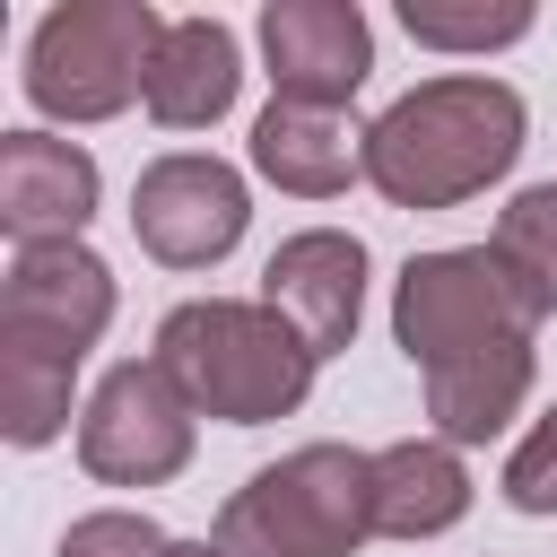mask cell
I'll list each match as a JSON object with an SVG mask.
<instances>
[{"label": "cell", "instance_id": "16", "mask_svg": "<svg viewBox=\"0 0 557 557\" xmlns=\"http://www.w3.org/2000/svg\"><path fill=\"white\" fill-rule=\"evenodd\" d=\"M487 252H496V270L513 278L522 313L548 322V313H557V183L513 191L505 218H496V235H487Z\"/></svg>", "mask_w": 557, "mask_h": 557}, {"label": "cell", "instance_id": "21", "mask_svg": "<svg viewBox=\"0 0 557 557\" xmlns=\"http://www.w3.org/2000/svg\"><path fill=\"white\" fill-rule=\"evenodd\" d=\"M165 557H226V548H218V540H174Z\"/></svg>", "mask_w": 557, "mask_h": 557}, {"label": "cell", "instance_id": "12", "mask_svg": "<svg viewBox=\"0 0 557 557\" xmlns=\"http://www.w3.org/2000/svg\"><path fill=\"white\" fill-rule=\"evenodd\" d=\"M252 165L296 191V200H331L366 174V131L339 113V104H287L270 96V113L252 122Z\"/></svg>", "mask_w": 557, "mask_h": 557}, {"label": "cell", "instance_id": "13", "mask_svg": "<svg viewBox=\"0 0 557 557\" xmlns=\"http://www.w3.org/2000/svg\"><path fill=\"white\" fill-rule=\"evenodd\" d=\"M470 513V470H461V444L444 435H409V444H383L374 453V531L383 540H435Z\"/></svg>", "mask_w": 557, "mask_h": 557}, {"label": "cell", "instance_id": "11", "mask_svg": "<svg viewBox=\"0 0 557 557\" xmlns=\"http://www.w3.org/2000/svg\"><path fill=\"white\" fill-rule=\"evenodd\" d=\"M96 209V157L78 139H52V131H9L0 139V226L9 244H78Z\"/></svg>", "mask_w": 557, "mask_h": 557}, {"label": "cell", "instance_id": "5", "mask_svg": "<svg viewBox=\"0 0 557 557\" xmlns=\"http://www.w3.org/2000/svg\"><path fill=\"white\" fill-rule=\"evenodd\" d=\"M522 331H531V313H522V296H513V278L496 270L487 244H470V252H418L400 270V287H392V339L409 348L418 374H435V366H453L470 348L522 339Z\"/></svg>", "mask_w": 557, "mask_h": 557}, {"label": "cell", "instance_id": "2", "mask_svg": "<svg viewBox=\"0 0 557 557\" xmlns=\"http://www.w3.org/2000/svg\"><path fill=\"white\" fill-rule=\"evenodd\" d=\"M157 366L191 392V409H209L226 426H261L313 392L322 357L261 296H200V305H174L157 322Z\"/></svg>", "mask_w": 557, "mask_h": 557}, {"label": "cell", "instance_id": "20", "mask_svg": "<svg viewBox=\"0 0 557 557\" xmlns=\"http://www.w3.org/2000/svg\"><path fill=\"white\" fill-rule=\"evenodd\" d=\"M174 540L148 522V513H78L70 531H61V557H165Z\"/></svg>", "mask_w": 557, "mask_h": 557}, {"label": "cell", "instance_id": "7", "mask_svg": "<svg viewBox=\"0 0 557 557\" xmlns=\"http://www.w3.org/2000/svg\"><path fill=\"white\" fill-rule=\"evenodd\" d=\"M244 174L226 157H200V148H174L157 157L139 183H131V235L139 252H157L165 270H209L244 244Z\"/></svg>", "mask_w": 557, "mask_h": 557}, {"label": "cell", "instance_id": "15", "mask_svg": "<svg viewBox=\"0 0 557 557\" xmlns=\"http://www.w3.org/2000/svg\"><path fill=\"white\" fill-rule=\"evenodd\" d=\"M522 400H531V331L496 339V348H470V357L426 374V418H435L444 444H487Z\"/></svg>", "mask_w": 557, "mask_h": 557}, {"label": "cell", "instance_id": "17", "mask_svg": "<svg viewBox=\"0 0 557 557\" xmlns=\"http://www.w3.org/2000/svg\"><path fill=\"white\" fill-rule=\"evenodd\" d=\"M70 374H78V366L0 339V435H9L17 453H35V444L61 435V418H70Z\"/></svg>", "mask_w": 557, "mask_h": 557}, {"label": "cell", "instance_id": "1", "mask_svg": "<svg viewBox=\"0 0 557 557\" xmlns=\"http://www.w3.org/2000/svg\"><path fill=\"white\" fill-rule=\"evenodd\" d=\"M522 157V96L505 78H426L366 131V183L400 209H453Z\"/></svg>", "mask_w": 557, "mask_h": 557}, {"label": "cell", "instance_id": "14", "mask_svg": "<svg viewBox=\"0 0 557 557\" xmlns=\"http://www.w3.org/2000/svg\"><path fill=\"white\" fill-rule=\"evenodd\" d=\"M244 87V52L218 17H174L165 44H157V70H148V113L165 131H209Z\"/></svg>", "mask_w": 557, "mask_h": 557}, {"label": "cell", "instance_id": "3", "mask_svg": "<svg viewBox=\"0 0 557 557\" xmlns=\"http://www.w3.org/2000/svg\"><path fill=\"white\" fill-rule=\"evenodd\" d=\"M357 540H374V453L348 444H305L252 470L218 513L226 557H348Z\"/></svg>", "mask_w": 557, "mask_h": 557}, {"label": "cell", "instance_id": "18", "mask_svg": "<svg viewBox=\"0 0 557 557\" xmlns=\"http://www.w3.org/2000/svg\"><path fill=\"white\" fill-rule=\"evenodd\" d=\"M400 26L426 52H496V44H522L531 35V9L522 0H505V9H435V0H409Z\"/></svg>", "mask_w": 557, "mask_h": 557}, {"label": "cell", "instance_id": "10", "mask_svg": "<svg viewBox=\"0 0 557 557\" xmlns=\"http://www.w3.org/2000/svg\"><path fill=\"white\" fill-rule=\"evenodd\" d=\"M261 305H270L313 357L348 348V339H357V313H366V244L339 235V226L287 235V244L270 252V270H261Z\"/></svg>", "mask_w": 557, "mask_h": 557}, {"label": "cell", "instance_id": "6", "mask_svg": "<svg viewBox=\"0 0 557 557\" xmlns=\"http://www.w3.org/2000/svg\"><path fill=\"white\" fill-rule=\"evenodd\" d=\"M191 392L157 366V357H131L96 383V400L78 409V461L104 479V487H157L191 461Z\"/></svg>", "mask_w": 557, "mask_h": 557}, {"label": "cell", "instance_id": "19", "mask_svg": "<svg viewBox=\"0 0 557 557\" xmlns=\"http://www.w3.org/2000/svg\"><path fill=\"white\" fill-rule=\"evenodd\" d=\"M505 505H513V513H557V409H540V426L513 444V461H505Z\"/></svg>", "mask_w": 557, "mask_h": 557}, {"label": "cell", "instance_id": "4", "mask_svg": "<svg viewBox=\"0 0 557 557\" xmlns=\"http://www.w3.org/2000/svg\"><path fill=\"white\" fill-rule=\"evenodd\" d=\"M174 17L148 0H61L26 44V104L52 122H104L131 96H148L157 44Z\"/></svg>", "mask_w": 557, "mask_h": 557}, {"label": "cell", "instance_id": "9", "mask_svg": "<svg viewBox=\"0 0 557 557\" xmlns=\"http://www.w3.org/2000/svg\"><path fill=\"white\" fill-rule=\"evenodd\" d=\"M261 52L287 104H348L374 70V26L357 0H270Z\"/></svg>", "mask_w": 557, "mask_h": 557}, {"label": "cell", "instance_id": "8", "mask_svg": "<svg viewBox=\"0 0 557 557\" xmlns=\"http://www.w3.org/2000/svg\"><path fill=\"white\" fill-rule=\"evenodd\" d=\"M113 322V270L87 244H26L0 278V339L78 366Z\"/></svg>", "mask_w": 557, "mask_h": 557}]
</instances>
